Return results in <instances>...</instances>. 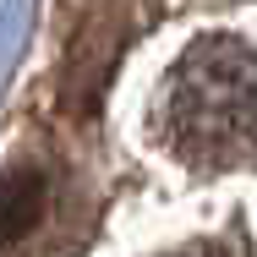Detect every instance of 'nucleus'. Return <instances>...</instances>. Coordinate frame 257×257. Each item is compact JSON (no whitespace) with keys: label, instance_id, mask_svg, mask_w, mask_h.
<instances>
[{"label":"nucleus","instance_id":"2","mask_svg":"<svg viewBox=\"0 0 257 257\" xmlns=\"http://www.w3.org/2000/svg\"><path fill=\"white\" fill-rule=\"evenodd\" d=\"M44 213V175L33 164H17L0 175V246L22 241Z\"/></svg>","mask_w":257,"mask_h":257},{"label":"nucleus","instance_id":"3","mask_svg":"<svg viewBox=\"0 0 257 257\" xmlns=\"http://www.w3.org/2000/svg\"><path fill=\"white\" fill-rule=\"evenodd\" d=\"M159 257H246V252L230 241H192V246H175V252H159Z\"/></svg>","mask_w":257,"mask_h":257},{"label":"nucleus","instance_id":"1","mask_svg":"<svg viewBox=\"0 0 257 257\" xmlns=\"http://www.w3.org/2000/svg\"><path fill=\"white\" fill-rule=\"evenodd\" d=\"M159 137L197 170L257 164V55L230 33L197 39L164 77Z\"/></svg>","mask_w":257,"mask_h":257}]
</instances>
